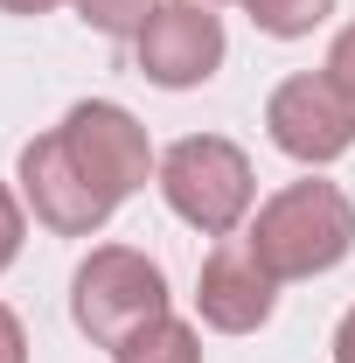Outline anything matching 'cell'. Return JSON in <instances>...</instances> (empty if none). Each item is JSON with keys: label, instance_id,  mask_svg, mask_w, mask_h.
Instances as JSON below:
<instances>
[{"label": "cell", "instance_id": "16", "mask_svg": "<svg viewBox=\"0 0 355 363\" xmlns=\"http://www.w3.org/2000/svg\"><path fill=\"white\" fill-rule=\"evenodd\" d=\"M7 14H49V7H63V0H0Z\"/></svg>", "mask_w": 355, "mask_h": 363}, {"label": "cell", "instance_id": "6", "mask_svg": "<svg viewBox=\"0 0 355 363\" xmlns=\"http://www.w3.org/2000/svg\"><path fill=\"white\" fill-rule=\"evenodd\" d=\"M133 43H139V77H153L161 91H188L216 77L223 21L209 14V0H168V7H153V21Z\"/></svg>", "mask_w": 355, "mask_h": 363}, {"label": "cell", "instance_id": "3", "mask_svg": "<svg viewBox=\"0 0 355 363\" xmlns=\"http://www.w3.org/2000/svg\"><path fill=\"white\" fill-rule=\"evenodd\" d=\"M161 196L181 224L209 230V238H230V230L251 217V154L223 133H188L161 154Z\"/></svg>", "mask_w": 355, "mask_h": 363}, {"label": "cell", "instance_id": "1", "mask_svg": "<svg viewBox=\"0 0 355 363\" xmlns=\"http://www.w3.org/2000/svg\"><path fill=\"white\" fill-rule=\"evenodd\" d=\"M251 252L265 259L272 279H313V272H334L355 252V203L334 182H286L272 203H258V224H251Z\"/></svg>", "mask_w": 355, "mask_h": 363}, {"label": "cell", "instance_id": "8", "mask_svg": "<svg viewBox=\"0 0 355 363\" xmlns=\"http://www.w3.org/2000/svg\"><path fill=\"white\" fill-rule=\"evenodd\" d=\"M272 301H279V279L265 272V259L251 252V238H223L216 252L202 259V279H195V308L209 328L223 335H251L272 321Z\"/></svg>", "mask_w": 355, "mask_h": 363}, {"label": "cell", "instance_id": "11", "mask_svg": "<svg viewBox=\"0 0 355 363\" xmlns=\"http://www.w3.org/2000/svg\"><path fill=\"white\" fill-rule=\"evenodd\" d=\"M153 7L161 0H77V14H84L98 35H139L153 21Z\"/></svg>", "mask_w": 355, "mask_h": 363}, {"label": "cell", "instance_id": "5", "mask_svg": "<svg viewBox=\"0 0 355 363\" xmlns=\"http://www.w3.org/2000/svg\"><path fill=\"white\" fill-rule=\"evenodd\" d=\"M265 133L279 154H293V161H342L355 147V98L327 70H300V77H286V84L272 91L265 105Z\"/></svg>", "mask_w": 355, "mask_h": 363}, {"label": "cell", "instance_id": "13", "mask_svg": "<svg viewBox=\"0 0 355 363\" xmlns=\"http://www.w3.org/2000/svg\"><path fill=\"white\" fill-rule=\"evenodd\" d=\"M327 77L355 98V28H342V35H334V49H327Z\"/></svg>", "mask_w": 355, "mask_h": 363}, {"label": "cell", "instance_id": "4", "mask_svg": "<svg viewBox=\"0 0 355 363\" xmlns=\"http://www.w3.org/2000/svg\"><path fill=\"white\" fill-rule=\"evenodd\" d=\"M63 147H70V161L84 168V182L119 210L133 189H146L153 175V140L139 126L126 105H112V98H84V105H70L63 112Z\"/></svg>", "mask_w": 355, "mask_h": 363}, {"label": "cell", "instance_id": "12", "mask_svg": "<svg viewBox=\"0 0 355 363\" xmlns=\"http://www.w3.org/2000/svg\"><path fill=\"white\" fill-rule=\"evenodd\" d=\"M21 259V203H14V189L0 182V272Z\"/></svg>", "mask_w": 355, "mask_h": 363}, {"label": "cell", "instance_id": "14", "mask_svg": "<svg viewBox=\"0 0 355 363\" xmlns=\"http://www.w3.org/2000/svg\"><path fill=\"white\" fill-rule=\"evenodd\" d=\"M0 363H28V335H21L14 308H0Z\"/></svg>", "mask_w": 355, "mask_h": 363}, {"label": "cell", "instance_id": "7", "mask_svg": "<svg viewBox=\"0 0 355 363\" xmlns=\"http://www.w3.org/2000/svg\"><path fill=\"white\" fill-rule=\"evenodd\" d=\"M21 196H28V210H35L56 238H91V230H105V217H112V203H105L84 182V168L70 161L63 133H42V140L21 147Z\"/></svg>", "mask_w": 355, "mask_h": 363}, {"label": "cell", "instance_id": "15", "mask_svg": "<svg viewBox=\"0 0 355 363\" xmlns=\"http://www.w3.org/2000/svg\"><path fill=\"white\" fill-rule=\"evenodd\" d=\"M334 363H355V308L342 315V328H334Z\"/></svg>", "mask_w": 355, "mask_h": 363}, {"label": "cell", "instance_id": "2", "mask_svg": "<svg viewBox=\"0 0 355 363\" xmlns=\"http://www.w3.org/2000/svg\"><path fill=\"white\" fill-rule=\"evenodd\" d=\"M70 315L98 350H126L139 328L168 315V272L133 245H98L70 279Z\"/></svg>", "mask_w": 355, "mask_h": 363}, {"label": "cell", "instance_id": "9", "mask_svg": "<svg viewBox=\"0 0 355 363\" xmlns=\"http://www.w3.org/2000/svg\"><path fill=\"white\" fill-rule=\"evenodd\" d=\"M112 363H202V335L188 321L161 315L153 328H139L126 350H112Z\"/></svg>", "mask_w": 355, "mask_h": 363}, {"label": "cell", "instance_id": "10", "mask_svg": "<svg viewBox=\"0 0 355 363\" xmlns=\"http://www.w3.org/2000/svg\"><path fill=\"white\" fill-rule=\"evenodd\" d=\"M244 14H251L265 35H279V43H300V35H313V28L334 14V0H244Z\"/></svg>", "mask_w": 355, "mask_h": 363}]
</instances>
